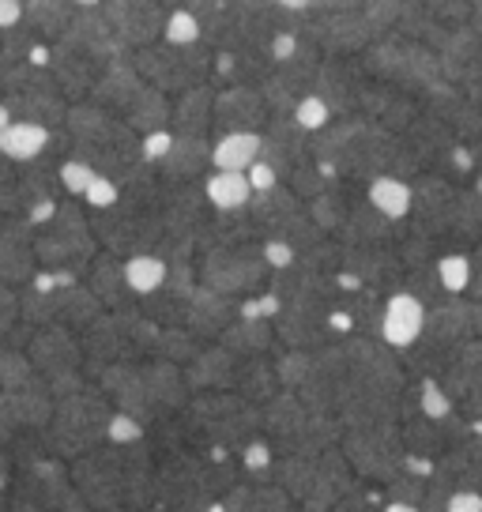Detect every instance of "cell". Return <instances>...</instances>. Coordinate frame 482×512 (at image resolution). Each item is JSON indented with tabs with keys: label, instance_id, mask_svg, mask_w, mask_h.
<instances>
[{
	"label": "cell",
	"instance_id": "6da1fadb",
	"mask_svg": "<svg viewBox=\"0 0 482 512\" xmlns=\"http://www.w3.org/2000/svg\"><path fill=\"white\" fill-rule=\"evenodd\" d=\"M65 128L72 136L68 155H80L95 166L98 174L121 177L129 166L144 159L140 155V132L121 117V113L98 106L91 98L72 102L65 117Z\"/></svg>",
	"mask_w": 482,
	"mask_h": 512
},
{
	"label": "cell",
	"instance_id": "7a4b0ae2",
	"mask_svg": "<svg viewBox=\"0 0 482 512\" xmlns=\"http://www.w3.org/2000/svg\"><path fill=\"white\" fill-rule=\"evenodd\" d=\"M275 482L302 505V512H332L358 486V471L347 452L332 445L313 456H279Z\"/></svg>",
	"mask_w": 482,
	"mask_h": 512
},
{
	"label": "cell",
	"instance_id": "3957f363",
	"mask_svg": "<svg viewBox=\"0 0 482 512\" xmlns=\"http://www.w3.org/2000/svg\"><path fill=\"white\" fill-rule=\"evenodd\" d=\"M113 400L98 384H83L57 400L53 418H49V456L57 460H80L91 448L106 445V426L113 418Z\"/></svg>",
	"mask_w": 482,
	"mask_h": 512
},
{
	"label": "cell",
	"instance_id": "277c9868",
	"mask_svg": "<svg viewBox=\"0 0 482 512\" xmlns=\"http://www.w3.org/2000/svg\"><path fill=\"white\" fill-rule=\"evenodd\" d=\"M366 72L373 80H385L392 87H400L407 95H415L418 102L434 91L437 83L445 80V68H441V53L426 42H415L400 31L381 34L370 49L358 53Z\"/></svg>",
	"mask_w": 482,
	"mask_h": 512
},
{
	"label": "cell",
	"instance_id": "5b68a950",
	"mask_svg": "<svg viewBox=\"0 0 482 512\" xmlns=\"http://www.w3.org/2000/svg\"><path fill=\"white\" fill-rule=\"evenodd\" d=\"M34 249H38V264L42 268L87 275V264L98 256V238L95 230H91V219L76 204V196L57 200L53 219L34 230Z\"/></svg>",
	"mask_w": 482,
	"mask_h": 512
},
{
	"label": "cell",
	"instance_id": "8992f818",
	"mask_svg": "<svg viewBox=\"0 0 482 512\" xmlns=\"http://www.w3.org/2000/svg\"><path fill=\"white\" fill-rule=\"evenodd\" d=\"M4 110L12 121H38L46 128H61L68 117V95L53 76L49 64H12L4 68Z\"/></svg>",
	"mask_w": 482,
	"mask_h": 512
},
{
	"label": "cell",
	"instance_id": "52a82bcc",
	"mask_svg": "<svg viewBox=\"0 0 482 512\" xmlns=\"http://www.w3.org/2000/svg\"><path fill=\"white\" fill-rule=\"evenodd\" d=\"M211 64H215V49L208 42H193V46H170V42H155V46L136 49V68L147 83H155L166 95H181L189 87L211 80Z\"/></svg>",
	"mask_w": 482,
	"mask_h": 512
},
{
	"label": "cell",
	"instance_id": "ba28073f",
	"mask_svg": "<svg viewBox=\"0 0 482 512\" xmlns=\"http://www.w3.org/2000/svg\"><path fill=\"white\" fill-rule=\"evenodd\" d=\"M196 275H200L204 287L234 294V298H241V294L249 298V294L268 290L272 268H268V260H264L260 241H241V245H223V249L200 253Z\"/></svg>",
	"mask_w": 482,
	"mask_h": 512
},
{
	"label": "cell",
	"instance_id": "9c48e42d",
	"mask_svg": "<svg viewBox=\"0 0 482 512\" xmlns=\"http://www.w3.org/2000/svg\"><path fill=\"white\" fill-rule=\"evenodd\" d=\"M249 215H253V223H257L260 238L287 241V245H294V253H302L306 245L324 238V230L317 226V219L309 215V208L302 204V196L290 189L287 181L268 192H253Z\"/></svg>",
	"mask_w": 482,
	"mask_h": 512
},
{
	"label": "cell",
	"instance_id": "30bf717a",
	"mask_svg": "<svg viewBox=\"0 0 482 512\" xmlns=\"http://www.w3.org/2000/svg\"><path fill=\"white\" fill-rule=\"evenodd\" d=\"M343 452L358 479L366 482H392L400 471H407V445H403L400 422H377V426H358L343 430Z\"/></svg>",
	"mask_w": 482,
	"mask_h": 512
},
{
	"label": "cell",
	"instance_id": "8fae6325",
	"mask_svg": "<svg viewBox=\"0 0 482 512\" xmlns=\"http://www.w3.org/2000/svg\"><path fill=\"white\" fill-rule=\"evenodd\" d=\"M321 61H324V49L317 46V42L302 38V46H298L294 57L275 64L272 76L260 83V91H264V98H268L272 113H290L294 106H298V98L313 91L317 72H321Z\"/></svg>",
	"mask_w": 482,
	"mask_h": 512
},
{
	"label": "cell",
	"instance_id": "7c38bea8",
	"mask_svg": "<svg viewBox=\"0 0 482 512\" xmlns=\"http://www.w3.org/2000/svg\"><path fill=\"white\" fill-rule=\"evenodd\" d=\"M302 38L317 42L324 53H343V57H358L362 49H370L381 34L370 23V16L362 8L354 12H328V16H313L309 12L302 19Z\"/></svg>",
	"mask_w": 482,
	"mask_h": 512
},
{
	"label": "cell",
	"instance_id": "4fadbf2b",
	"mask_svg": "<svg viewBox=\"0 0 482 512\" xmlns=\"http://www.w3.org/2000/svg\"><path fill=\"white\" fill-rule=\"evenodd\" d=\"M366 83H370V72H366L362 57L324 53L313 91L332 106L336 117H351V113H358V106H362V91H366Z\"/></svg>",
	"mask_w": 482,
	"mask_h": 512
},
{
	"label": "cell",
	"instance_id": "5bb4252c",
	"mask_svg": "<svg viewBox=\"0 0 482 512\" xmlns=\"http://www.w3.org/2000/svg\"><path fill=\"white\" fill-rule=\"evenodd\" d=\"M343 272L354 275L362 287L392 294L403 290L407 264L400 260L396 245H343Z\"/></svg>",
	"mask_w": 482,
	"mask_h": 512
},
{
	"label": "cell",
	"instance_id": "9a60e30c",
	"mask_svg": "<svg viewBox=\"0 0 482 512\" xmlns=\"http://www.w3.org/2000/svg\"><path fill=\"white\" fill-rule=\"evenodd\" d=\"M49 68H53V76H57L61 91L68 95V102H83L98 83V76H102L106 57H98L95 49L76 46L68 38H57V42H49Z\"/></svg>",
	"mask_w": 482,
	"mask_h": 512
},
{
	"label": "cell",
	"instance_id": "2e32d148",
	"mask_svg": "<svg viewBox=\"0 0 482 512\" xmlns=\"http://www.w3.org/2000/svg\"><path fill=\"white\" fill-rule=\"evenodd\" d=\"M272 117V106L260 87L238 83V87H219L215 91V117L211 132H260Z\"/></svg>",
	"mask_w": 482,
	"mask_h": 512
},
{
	"label": "cell",
	"instance_id": "e0dca14e",
	"mask_svg": "<svg viewBox=\"0 0 482 512\" xmlns=\"http://www.w3.org/2000/svg\"><path fill=\"white\" fill-rule=\"evenodd\" d=\"M110 16L117 38L129 49H144L162 42V23H166V4L159 0H106L102 4Z\"/></svg>",
	"mask_w": 482,
	"mask_h": 512
},
{
	"label": "cell",
	"instance_id": "ac0fdd59",
	"mask_svg": "<svg viewBox=\"0 0 482 512\" xmlns=\"http://www.w3.org/2000/svg\"><path fill=\"white\" fill-rule=\"evenodd\" d=\"M426 309L430 305L422 302L411 290H392L385 294V313H381V332L377 339L388 343L392 351H411L418 339H422V328H426Z\"/></svg>",
	"mask_w": 482,
	"mask_h": 512
},
{
	"label": "cell",
	"instance_id": "d6986e66",
	"mask_svg": "<svg viewBox=\"0 0 482 512\" xmlns=\"http://www.w3.org/2000/svg\"><path fill=\"white\" fill-rule=\"evenodd\" d=\"M260 159L272 162L283 174V181L298 162L309 159V132L294 121V113H272L268 117V125L260 128Z\"/></svg>",
	"mask_w": 482,
	"mask_h": 512
},
{
	"label": "cell",
	"instance_id": "ffe728a7",
	"mask_svg": "<svg viewBox=\"0 0 482 512\" xmlns=\"http://www.w3.org/2000/svg\"><path fill=\"white\" fill-rule=\"evenodd\" d=\"M38 249H34V226L27 219H12L0 226V283L27 287L38 275Z\"/></svg>",
	"mask_w": 482,
	"mask_h": 512
},
{
	"label": "cell",
	"instance_id": "44dd1931",
	"mask_svg": "<svg viewBox=\"0 0 482 512\" xmlns=\"http://www.w3.org/2000/svg\"><path fill=\"white\" fill-rule=\"evenodd\" d=\"M144 83L147 80L140 76V68H136V49H121V53H113L110 61H106L102 76H98V83L91 87L87 98L98 102V106H106V110L121 113Z\"/></svg>",
	"mask_w": 482,
	"mask_h": 512
},
{
	"label": "cell",
	"instance_id": "7402d4cb",
	"mask_svg": "<svg viewBox=\"0 0 482 512\" xmlns=\"http://www.w3.org/2000/svg\"><path fill=\"white\" fill-rule=\"evenodd\" d=\"M272 53L268 42L264 46H238V49H215V64H211V80L223 87H238V83H260L272 76Z\"/></svg>",
	"mask_w": 482,
	"mask_h": 512
},
{
	"label": "cell",
	"instance_id": "603a6c76",
	"mask_svg": "<svg viewBox=\"0 0 482 512\" xmlns=\"http://www.w3.org/2000/svg\"><path fill=\"white\" fill-rule=\"evenodd\" d=\"M241 317V302L234 294H223V290L211 287H196L193 302H189V313H185V328L193 332L196 339H219L226 324H234Z\"/></svg>",
	"mask_w": 482,
	"mask_h": 512
},
{
	"label": "cell",
	"instance_id": "cb8c5ba5",
	"mask_svg": "<svg viewBox=\"0 0 482 512\" xmlns=\"http://www.w3.org/2000/svg\"><path fill=\"white\" fill-rule=\"evenodd\" d=\"M87 287L95 290V298L106 305V313H117V309H136L140 298L132 294L129 279H125V256L117 253H98L91 264H87Z\"/></svg>",
	"mask_w": 482,
	"mask_h": 512
},
{
	"label": "cell",
	"instance_id": "d4e9b609",
	"mask_svg": "<svg viewBox=\"0 0 482 512\" xmlns=\"http://www.w3.org/2000/svg\"><path fill=\"white\" fill-rule=\"evenodd\" d=\"M211 166V140L208 136H196V132H174L170 140V151L162 155L159 174L170 181V185H185V181H196Z\"/></svg>",
	"mask_w": 482,
	"mask_h": 512
},
{
	"label": "cell",
	"instance_id": "484cf974",
	"mask_svg": "<svg viewBox=\"0 0 482 512\" xmlns=\"http://www.w3.org/2000/svg\"><path fill=\"white\" fill-rule=\"evenodd\" d=\"M181 369L193 392H230L238 373V354L226 351L223 343H211V347H200L193 362H185Z\"/></svg>",
	"mask_w": 482,
	"mask_h": 512
},
{
	"label": "cell",
	"instance_id": "4316f807",
	"mask_svg": "<svg viewBox=\"0 0 482 512\" xmlns=\"http://www.w3.org/2000/svg\"><path fill=\"white\" fill-rule=\"evenodd\" d=\"M226 351H234L238 358H253V354H264L275 347V320L264 317H238L234 324H226L219 339Z\"/></svg>",
	"mask_w": 482,
	"mask_h": 512
},
{
	"label": "cell",
	"instance_id": "83f0119b",
	"mask_svg": "<svg viewBox=\"0 0 482 512\" xmlns=\"http://www.w3.org/2000/svg\"><path fill=\"white\" fill-rule=\"evenodd\" d=\"M211 117H215V87L200 83V87H189L174 98V117H170V128L174 132H196V136H208L211 132Z\"/></svg>",
	"mask_w": 482,
	"mask_h": 512
},
{
	"label": "cell",
	"instance_id": "f1b7e54d",
	"mask_svg": "<svg viewBox=\"0 0 482 512\" xmlns=\"http://www.w3.org/2000/svg\"><path fill=\"white\" fill-rule=\"evenodd\" d=\"M121 117L129 121L140 136L144 132H155V128H170V117H174V102H170V95L166 91H159L155 83H144L136 95H132V102L121 110Z\"/></svg>",
	"mask_w": 482,
	"mask_h": 512
},
{
	"label": "cell",
	"instance_id": "f546056e",
	"mask_svg": "<svg viewBox=\"0 0 482 512\" xmlns=\"http://www.w3.org/2000/svg\"><path fill=\"white\" fill-rule=\"evenodd\" d=\"M279 388H283V384H279L275 362H268L264 354L238 358V373H234V388H230V392H238V396H245L249 403L264 407V403L272 400Z\"/></svg>",
	"mask_w": 482,
	"mask_h": 512
},
{
	"label": "cell",
	"instance_id": "4dcf8cb0",
	"mask_svg": "<svg viewBox=\"0 0 482 512\" xmlns=\"http://www.w3.org/2000/svg\"><path fill=\"white\" fill-rule=\"evenodd\" d=\"M53 128L38 125V121H8L0 125V155H8L12 162H31L46 155Z\"/></svg>",
	"mask_w": 482,
	"mask_h": 512
},
{
	"label": "cell",
	"instance_id": "1f68e13d",
	"mask_svg": "<svg viewBox=\"0 0 482 512\" xmlns=\"http://www.w3.org/2000/svg\"><path fill=\"white\" fill-rule=\"evenodd\" d=\"M366 200H370L373 208L381 211L385 219L403 223V219H411V200H415V189H411V181H407V177L377 174L370 185H366Z\"/></svg>",
	"mask_w": 482,
	"mask_h": 512
},
{
	"label": "cell",
	"instance_id": "d6a6232c",
	"mask_svg": "<svg viewBox=\"0 0 482 512\" xmlns=\"http://www.w3.org/2000/svg\"><path fill=\"white\" fill-rule=\"evenodd\" d=\"M200 185H204L211 211H241L253 200V185L245 170H211Z\"/></svg>",
	"mask_w": 482,
	"mask_h": 512
},
{
	"label": "cell",
	"instance_id": "836d02e7",
	"mask_svg": "<svg viewBox=\"0 0 482 512\" xmlns=\"http://www.w3.org/2000/svg\"><path fill=\"white\" fill-rule=\"evenodd\" d=\"M260 159V132H215L211 166L215 170H249Z\"/></svg>",
	"mask_w": 482,
	"mask_h": 512
},
{
	"label": "cell",
	"instance_id": "e575fe53",
	"mask_svg": "<svg viewBox=\"0 0 482 512\" xmlns=\"http://www.w3.org/2000/svg\"><path fill=\"white\" fill-rule=\"evenodd\" d=\"M72 16H76V4H72V0H27L23 23H27L42 42H57V38L68 31Z\"/></svg>",
	"mask_w": 482,
	"mask_h": 512
},
{
	"label": "cell",
	"instance_id": "d590c367",
	"mask_svg": "<svg viewBox=\"0 0 482 512\" xmlns=\"http://www.w3.org/2000/svg\"><path fill=\"white\" fill-rule=\"evenodd\" d=\"M166 275H170V264H166V256L155 253V249L125 256V279H129V287L136 298L155 294V290L166 283Z\"/></svg>",
	"mask_w": 482,
	"mask_h": 512
},
{
	"label": "cell",
	"instance_id": "8d00e7d4",
	"mask_svg": "<svg viewBox=\"0 0 482 512\" xmlns=\"http://www.w3.org/2000/svg\"><path fill=\"white\" fill-rule=\"evenodd\" d=\"M437 264V279H441V287L445 294H467L471 290V279H475V264H471V253L467 249H449V253H441L434 260Z\"/></svg>",
	"mask_w": 482,
	"mask_h": 512
},
{
	"label": "cell",
	"instance_id": "74e56055",
	"mask_svg": "<svg viewBox=\"0 0 482 512\" xmlns=\"http://www.w3.org/2000/svg\"><path fill=\"white\" fill-rule=\"evenodd\" d=\"M336 181H339V177L332 174V170H328V166H324L321 159H313V155H309V159H302L287 174V185L294 192H298L302 200H313V196H321V192L332 189Z\"/></svg>",
	"mask_w": 482,
	"mask_h": 512
},
{
	"label": "cell",
	"instance_id": "f35d334b",
	"mask_svg": "<svg viewBox=\"0 0 482 512\" xmlns=\"http://www.w3.org/2000/svg\"><path fill=\"white\" fill-rule=\"evenodd\" d=\"M162 42L170 46H193V42H204V23L193 8H170L166 12V23H162Z\"/></svg>",
	"mask_w": 482,
	"mask_h": 512
},
{
	"label": "cell",
	"instance_id": "ab89813d",
	"mask_svg": "<svg viewBox=\"0 0 482 512\" xmlns=\"http://www.w3.org/2000/svg\"><path fill=\"white\" fill-rule=\"evenodd\" d=\"M31 377H38L31 354L23 351V347L0 343V388H19V384H27Z\"/></svg>",
	"mask_w": 482,
	"mask_h": 512
},
{
	"label": "cell",
	"instance_id": "60d3db41",
	"mask_svg": "<svg viewBox=\"0 0 482 512\" xmlns=\"http://www.w3.org/2000/svg\"><path fill=\"white\" fill-rule=\"evenodd\" d=\"M309 366H313V351H298V347H283L275 354V373H279V384L298 392L302 381L309 377Z\"/></svg>",
	"mask_w": 482,
	"mask_h": 512
},
{
	"label": "cell",
	"instance_id": "b9f144b4",
	"mask_svg": "<svg viewBox=\"0 0 482 512\" xmlns=\"http://www.w3.org/2000/svg\"><path fill=\"white\" fill-rule=\"evenodd\" d=\"M57 174H61V189H65V196L83 200V192L91 189V181L98 177V170L87 159H80V155H65L61 166H57Z\"/></svg>",
	"mask_w": 482,
	"mask_h": 512
},
{
	"label": "cell",
	"instance_id": "7bdbcfd3",
	"mask_svg": "<svg viewBox=\"0 0 482 512\" xmlns=\"http://www.w3.org/2000/svg\"><path fill=\"white\" fill-rule=\"evenodd\" d=\"M290 113H294V121L306 128L309 136H313V132H321L324 125H332V121H336L332 106H328V102H324L317 91H309V95L298 98V106H294Z\"/></svg>",
	"mask_w": 482,
	"mask_h": 512
},
{
	"label": "cell",
	"instance_id": "ee69618b",
	"mask_svg": "<svg viewBox=\"0 0 482 512\" xmlns=\"http://www.w3.org/2000/svg\"><path fill=\"white\" fill-rule=\"evenodd\" d=\"M147 437V426L129 411H113L110 426H106V445H136Z\"/></svg>",
	"mask_w": 482,
	"mask_h": 512
},
{
	"label": "cell",
	"instance_id": "f6af8a7d",
	"mask_svg": "<svg viewBox=\"0 0 482 512\" xmlns=\"http://www.w3.org/2000/svg\"><path fill=\"white\" fill-rule=\"evenodd\" d=\"M362 12L370 16L377 34H388V31H396V23H400L403 0H362Z\"/></svg>",
	"mask_w": 482,
	"mask_h": 512
},
{
	"label": "cell",
	"instance_id": "bcb514c9",
	"mask_svg": "<svg viewBox=\"0 0 482 512\" xmlns=\"http://www.w3.org/2000/svg\"><path fill=\"white\" fill-rule=\"evenodd\" d=\"M117 200H121V185H117V177H106V174H98L95 181H91V189L83 192V208H91V211L113 208Z\"/></svg>",
	"mask_w": 482,
	"mask_h": 512
},
{
	"label": "cell",
	"instance_id": "7dc6e473",
	"mask_svg": "<svg viewBox=\"0 0 482 512\" xmlns=\"http://www.w3.org/2000/svg\"><path fill=\"white\" fill-rule=\"evenodd\" d=\"M19 317H23V298L8 283H0V343L8 339V332L16 328Z\"/></svg>",
	"mask_w": 482,
	"mask_h": 512
},
{
	"label": "cell",
	"instance_id": "c3c4849f",
	"mask_svg": "<svg viewBox=\"0 0 482 512\" xmlns=\"http://www.w3.org/2000/svg\"><path fill=\"white\" fill-rule=\"evenodd\" d=\"M170 140H174V128H155V132H144V136H140V155H144V162L159 166L162 155L170 151Z\"/></svg>",
	"mask_w": 482,
	"mask_h": 512
},
{
	"label": "cell",
	"instance_id": "681fc988",
	"mask_svg": "<svg viewBox=\"0 0 482 512\" xmlns=\"http://www.w3.org/2000/svg\"><path fill=\"white\" fill-rule=\"evenodd\" d=\"M445 512H482V490L479 486H452Z\"/></svg>",
	"mask_w": 482,
	"mask_h": 512
},
{
	"label": "cell",
	"instance_id": "f907efd6",
	"mask_svg": "<svg viewBox=\"0 0 482 512\" xmlns=\"http://www.w3.org/2000/svg\"><path fill=\"white\" fill-rule=\"evenodd\" d=\"M249 185H253V192H268V189H275V185H283V174L275 170L272 162H264V159H257L249 170Z\"/></svg>",
	"mask_w": 482,
	"mask_h": 512
},
{
	"label": "cell",
	"instance_id": "816d5d0a",
	"mask_svg": "<svg viewBox=\"0 0 482 512\" xmlns=\"http://www.w3.org/2000/svg\"><path fill=\"white\" fill-rule=\"evenodd\" d=\"M27 16V0H0V27H19Z\"/></svg>",
	"mask_w": 482,
	"mask_h": 512
},
{
	"label": "cell",
	"instance_id": "f5cc1de1",
	"mask_svg": "<svg viewBox=\"0 0 482 512\" xmlns=\"http://www.w3.org/2000/svg\"><path fill=\"white\" fill-rule=\"evenodd\" d=\"M362 8V0H313V16H328V12H354Z\"/></svg>",
	"mask_w": 482,
	"mask_h": 512
},
{
	"label": "cell",
	"instance_id": "db71d44e",
	"mask_svg": "<svg viewBox=\"0 0 482 512\" xmlns=\"http://www.w3.org/2000/svg\"><path fill=\"white\" fill-rule=\"evenodd\" d=\"M275 4L294 12V16H309V12H313V0H275Z\"/></svg>",
	"mask_w": 482,
	"mask_h": 512
},
{
	"label": "cell",
	"instance_id": "11a10c76",
	"mask_svg": "<svg viewBox=\"0 0 482 512\" xmlns=\"http://www.w3.org/2000/svg\"><path fill=\"white\" fill-rule=\"evenodd\" d=\"M381 512H422V505H411V501H388L385 497Z\"/></svg>",
	"mask_w": 482,
	"mask_h": 512
},
{
	"label": "cell",
	"instance_id": "9f6ffc18",
	"mask_svg": "<svg viewBox=\"0 0 482 512\" xmlns=\"http://www.w3.org/2000/svg\"><path fill=\"white\" fill-rule=\"evenodd\" d=\"M72 4H76V8H102L106 0H72Z\"/></svg>",
	"mask_w": 482,
	"mask_h": 512
},
{
	"label": "cell",
	"instance_id": "6f0895ef",
	"mask_svg": "<svg viewBox=\"0 0 482 512\" xmlns=\"http://www.w3.org/2000/svg\"><path fill=\"white\" fill-rule=\"evenodd\" d=\"M8 512H12V509H8Z\"/></svg>",
	"mask_w": 482,
	"mask_h": 512
}]
</instances>
